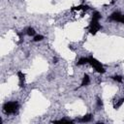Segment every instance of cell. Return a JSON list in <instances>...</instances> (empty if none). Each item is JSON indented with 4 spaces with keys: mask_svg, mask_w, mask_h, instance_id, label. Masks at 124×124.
Masks as SVG:
<instances>
[{
    "mask_svg": "<svg viewBox=\"0 0 124 124\" xmlns=\"http://www.w3.org/2000/svg\"><path fill=\"white\" fill-rule=\"evenodd\" d=\"M18 108V103L16 101L13 102H8L3 106V110L7 114H12L15 113Z\"/></svg>",
    "mask_w": 124,
    "mask_h": 124,
    "instance_id": "obj_1",
    "label": "cell"
},
{
    "mask_svg": "<svg viewBox=\"0 0 124 124\" xmlns=\"http://www.w3.org/2000/svg\"><path fill=\"white\" fill-rule=\"evenodd\" d=\"M88 59H89V64L98 72V73H100V74H104L105 72H106V70H105V68L103 67V65L97 60V59H95L93 56H90V57H88Z\"/></svg>",
    "mask_w": 124,
    "mask_h": 124,
    "instance_id": "obj_2",
    "label": "cell"
},
{
    "mask_svg": "<svg viewBox=\"0 0 124 124\" xmlns=\"http://www.w3.org/2000/svg\"><path fill=\"white\" fill-rule=\"evenodd\" d=\"M101 28L102 27H101V25H100L98 20H93V19L91 20V22L89 24V32H90V34L95 35Z\"/></svg>",
    "mask_w": 124,
    "mask_h": 124,
    "instance_id": "obj_3",
    "label": "cell"
},
{
    "mask_svg": "<svg viewBox=\"0 0 124 124\" xmlns=\"http://www.w3.org/2000/svg\"><path fill=\"white\" fill-rule=\"evenodd\" d=\"M109 19L114 21H119L121 23H124V15L120 14L119 12H114L109 16Z\"/></svg>",
    "mask_w": 124,
    "mask_h": 124,
    "instance_id": "obj_4",
    "label": "cell"
},
{
    "mask_svg": "<svg viewBox=\"0 0 124 124\" xmlns=\"http://www.w3.org/2000/svg\"><path fill=\"white\" fill-rule=\"evenodd\" d=\"M17 77H18V79H19V86L23 87L24 86V81H25V75L22 72L18 71L17 72Z\"/></svg>",
    "mask_w": 124,
    "mask_h": 124,
    "instance_id": "obj_5",
    "label": "cell"
},
{
    "mask_svg": "<svg viewBox=\"0 0 124 124\" xmlns=\"http://www.w3.org/2000/svg\"><path fill=\"white\" fill-rule=\"evenodd\" d=\"M90 8L87 5H78L76 7H72V11H87Z\"/></svg>",
    "mask_w": 124,
    "mask_h": 124,
    "instance_id": "obj_6",
    "label": "cell"
},
{
    "mask_svg": "<svg viewBox=\"0 0 124 124\" xmlns=\"http://www.w3.org/2000/svg\"><path fill=\"white\" fill-rule=\"evenodd\" d=\"M90 82V78H89V76L88 75H84L83 76V78H82V80H81V84H80V86H86L88 83Z\"/></svg>",
    "mask_w": 124,
    "mask_h": 124,
    "instance_id": "obj_7",
    "label": "cell"
},
{
    "mask_svg": "<svg viewBox=\"0 0 124 124\" xmlns=\"http://www.w3.org/2000/svg\"><path fill=\"white\" fill-rule=\"evenodd\" d=\"M87 63H89V59H88L87 57H80V58L78 59V61L77 62V65L81 66V65H85V64H87Z\"/></svg>",
    "mask_w": 124,
    "mask_h": 124,
    "instance_id": "obj_8",
    "label": "cell"
},
{
    "mask_svg": "<svg viewBox=\"0 0 124 124\" xmlns=\"http://www.w3.org/2000/svg\"><path fill=\"white\" fill-rule=\"evenodd\" d=\"M91 119H92V114L88 113V114H85L79 121H81V122H89Z\"/></svg>",
    "mask_w": 124,
    "mask_h": 124,
    "instance_id": "obj_9",
    "label": "cell"
},
{
    "mask_svg": "<svg viewBox=\"0 0 124 124\" xmlns=\"http://www.w3.org/2000/svg\"><path fill=\"white\" fill-rule=\"evenodd\" d=\"M102 17V16H101V14L99 13V12H94L93 13V15H92V19L93 20H98L99 21V19Z\"/></svg>",
    "mask_w": 124,
    "mask_h": 124,
    "instance_id": "obj_10",
    "label": "cell"
},
{
    "mask_svg": "<svg viewBox=\"0 0 124 124\" xmlns=\"http://www.w3.org/2000/svg\"><path fill=\"white\" fill-rule=\"evenodd\" d=\"M35 33H36L35 29H34V28H32V27H28V28H27V30H26V34H27L28 36H34V35H35Z\"/></svg>",
    "mask_w": 124,
    "mask_h": 124,
    "instance_id": "obj_11",
    "label": "cell"
},
{
    "mask_svg": "<svg viewBox=\"0 0 124 124\" xmlns=\"http://www.w3.org/2000/svg\"><path fill=\"white\" fill-rule=\"evenodd\" d=\"M124 103V98H121V99H119L118 101H117V103L114 105V108L116 109V108H120L121 106H122V104Z\"/></svg>",
    "mask_w": 124,
    "mask_h": 124,
    "instance_id": "obj_12",
    "label": "cell"
},
{
    "mask_svg": "<svg viewBox=\"0 0 124 124\" xmlns=\"http://www.w3.org/2000/svg\"><path fill=\"white\" fill-rule=\"evenodd\" d=\"M42 40H44V36H42V35H37V36H35L34 39H33L34 42H40V41H42Z\"/></svg>",
    "mask_w": 124,
    "mask_h": 124,
    "instance_id": "obj_13",
    "label": "cell"
},
{
    "mask_svg": "<svg viewBox=\"0 0 124 124\" xmlns=\"http://www.w3.org/2000/svg\"><path fill=\"white\" fill-rule=\"evenodd\" d=\"M112 78H113L114 80L118 81V82H121V81H122V78H121L120 76H113V77H112Z\"/></svg>",
    "mask_w": 124,
    "mask_h": 124,
    "instance_id": "obj_14",
    "label": "cell"
},
{
    "mask_svg": "<svg viewBox=\"0 0 124 124\" xmlns=\"http://www.w3.org/2000/svg\"><path fill=\"white\" fill-rule=\"evenodd\" d=\"M97 106H98V107H102V106H103V102H102V100H101L100 98L97 99Z\"/></svg>",
    "mask_w": 124,
    "mask_h": 124,
    "instance_id": "obj_15",
    "label": "cell"
},
{
    "mask_svg": "<svg viewBox=\"0 0 124 124\" xmlns=\"http://www.w3.org/2000/svg\"><path fill=\"white\" fill-rule=\"evenodd\" d=\"M57 62V58H53V63H56Z\"/></svg>",
    "mask_w": 124,
    "mask_h": 124,
    "instance_id": "obj_16",
    "label": "cell"
}]
</instances>
